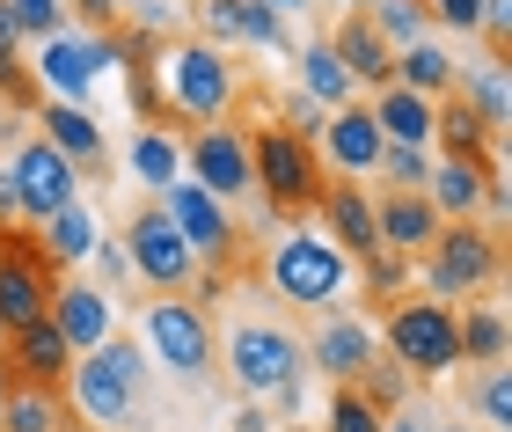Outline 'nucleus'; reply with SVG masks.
I'll return each instance as SVG.
<instances>
[{"label":"nucleus","instance_id":"f257e3e1","mask_svg":"<svg viewBox=\"0 0 512 432\" xmlns=\"http://www.w3.org/2000/svg\"><path fill=\"white\" fill-rule=\"evenodd\" d=\"M147 374L154 359L132 345V337L110 330L96 352L74 359V374H66V396H74V418H88V432H125L139 418V403H147Z\"/></svg>","mask_w":512,"mask_h":432},{"label":"nucleus","instance_id":"f03ea898","mask_svg":"<svg viewBox=\"0 0 512 432\" xmlns=\"http://www.w3.org/2000/svg\"><path fill=\"white\" fill-rule=\"evenodd\" d=\"M322 154L315 140H293L286 125H264L249 140V191L271 206V220H300V213H315V198H322Z\"/></svg>","mask_w":512,"mask_h":432},{"label":"nucleus","instance_id":"7ed1b4c3","mask_svg":"<svg viewBox=\"0 0 512 432\" xmlns=\"http://www.w3.org/2000/svg\"><path fill=\"white\" fill-rule=\"evenodd\" d=\"M66 286V271L52 264V249L37 242V227H0V337L30 330L52 315V293Z\"/></svg>","mask_w":512,"mask_h":432},{"label":"nucleus","instance_id":"20e7f679","mask_svg":"<svg viewBox=\"0 0 512 432\" xmlns=\"http://www.w3.org/2000/svg\"><path fill=\"white\" fill-rule=\"evenodd\" d=\"M505 279V242L498 227H476V220H439V235L425 249V286L432 301H461V293H483Z\"/></svg>","mask_w":512,"mask_h":432},{"label":"nucleus","instance_id":"39448f33","mask_svg":"<svg viewBox=\"0 0 512 432\" xmlns=\"http://www.w3.org/2000/svg\"><path fill=\"white\" fill-rule=\"evenodd\" d=\"M374 345H381L410 381H439V374L461 359V345H454V308H447V301H395Z\"/></svg>","mask_w":512,"mask_h":432},{"label":"nucleus","instance_id":"423d86ee","mask_svg":"<svg viewBox=\"0 0 512 432\" xmlns=\"http://www.w3.org/2000/svg\"><path fill=\"white\" fill-rule=\"evenodd\" d=\"M139 337H147L139 352L154 367H169L176 381H205V367H213V323L191 293H154L147 315H139Z\"/></svg>","mask_w":512,"mask_h":432},{"label":"nucleus","instance_id":"0eeeda50","mask_svg":"<svg viewBox=\"0 0 512 432\" xmlns=\"http://www.w3.org/2000/svg\"><path fill=\"white\" fill-rule=\"evenodd\" d=\"M271 286L278 301L293 308H330L344 286H352V257L344 249H330L322 235H308V227H286V242H271Z\"/></svg>","mask_w":512,"mask_h":432},{"label":"nucleus","instance_id":"6e6552de","mask_svg":"<svg viewBox=\"0 0 512 432\" xmlns=\"http://www.w3.org/2000/svg\"><path fill=\"white\" fill-rule=\"evenodd\" d=\"M300 367H308V359H300V345L278 323H235L227 330V374H235L249 396H278L293 411L300 403Z\"/></svg>","mask_w":512,"mask_h":432},{"label":"nucleus","instance_id":"1a4fd4ad","mask_svg":"<svg viewBox=\"0 0 512 432\" xmlns=\"http://www.w3.org/2000/svg\"><path fill=\"white\" fill-rule=\"evenodd\" d=\"M161 66H169V88H176V118H191V125L227 118V103H235V66H227V52H213L205 37H191V44H176Z\"/></svg>","mask_w":512,"mask_h":432},{"label":"nucleus","instance_id":"9d476101","mask_svg":"<svg viewBox=\"0 0 512 432\" xmlns=\"http://www.w3.org/2000/svg\"><path fill=\"white\" fill-rule=\"evenodd\" d=\"M125 257H132V271H139L154 293H191V286H198V257H191V242L169 227V213H161V206H139V213H132Z\"/></svg>","mask_w":512,"mask_h":432},{"label":"nucleus","instance_id":"9b49d317","mask_svg":"<svg viewBox=\"0 0 512 432\" xmlns=\"http://www.w3.org/2000/svg\"><path fill=\"white\" fill-rule=\"evenodd\" d=\"M8 184H15V213L30 220V227H44L52 213H66V206L81 198V169L66 162L59 147H44V140H22L15 169H8Z\"/></svg>","mask_w":512,"mask_h":432},{"label":"nucleus","instance_id":"f8f14e48","mask_svg":"<svg viewBox=\"0 0 512 432\" xmlns=\"http://www.w3.org/2000/svg\"><path fill=\"white\" fill-rule=\"evenodd\" d=\"M183 169H191V184L213 198V206L249 198V140L235 125H198L191 140H183Z\"/></svg>","mask_w":512,"mask_h":432},{"label":"nucleus","instance_id":"ddd939ff","mask_svg":"<svg viewBox=\"0 0 512 432\" xmlns=\"http://www.w3.org/2000/svg\"><path fill=\"white\" fill-rule=\"evenodd\" d=\"M161 213H169V227L191 242V257H205V264H235L242 235H235V220H227V206H213L198 184H169V191H161Z\"/></svg>","mask_w":512,"mask_h":432},{"label":"nucleus","instance_id":"4468645a","mask_svg":"<svg viewBox=\"0 0 512 432\" xmlns=\"http://www.w3.org/2000/svg\"><path fill=\"white\" fill-rule=\"evenodd\" d=\"M110 59H118V44H110V37H74V30H59V37L37 44V88H59V103H81Z\"/></svg>","mask_w":512,"mask_h":432},{"label":"nucleus","instance_id":"2eb2a0df","mask_svg":"<svg viewBox=\"0 0 512 432\" xmlns=\"http://www.w3.org/2000/svg\"><path fill=\"white\" fill-rule=\"evenodd\" d=\"M0 345H8V352H0L8 381H22V389H52V396H66L74 352H66V337L52 330V315H44V323H30V330H8Z\"/></svg>","mask_w":512,"mask_h":432},{"label":"nucleus","instance_id":"dca6fc26","mask_svg":"<svg viewBox=\"0 0 512 432\" xmlns=\"http://www.w3.org/2000/svg\"><path fill=\"white\" fill-rule=\"evenodd\" d=\"M315 213H322V242L330 249H344L352 264H366L381 249V235H374V198H366L359 184H322V198H315Z\"/></svg>","mask_w":512,"mask_h":432},{"label":"nucleus","instance_id":"f3484780","mask_svg":"<svg viewBox=\"0 0 512 432\" xmlns=\"http://www.w3.org/2000/svg\"><path fill=\"white\" fill-rule=\"evenodd\" d=\"M52 330L66 337V352H96L110 330H118V301H110L103 286H81V279H66L59 293H52Z\"/></svg>","mask_w":512,"mask_h":432},{"label":"nucleus","instance_id":"a211bd4d","mask_svg":"<svg viewBox=\"0 0 512 432\" xmlns=\"http://www.w3.org/2000/svg\"><path fill=\"white\" fill-rule=\"evenodd\" d=\"M322 44L337 52V66H344V81H352V88H374V96H381V88L395 81V52L374 37V22H366L359 8H352V15H337V30L322 37Z\"/></svg>","mask_w":512,"mask_h":432},{"label":"nucleus","instance_id":"6ab92c4d","mask_svg":"<svg viewBox=\"0 0 512 432\" xmlns=\"http://www.w3.org/2000/svg\"><path fill=\"white\" fill-rule=\"evenodd\" d=\"M374 235H381L388 257H425L432 235H439L432 198L425 191H388V198H374Z\"/></svg>","mask_w":512,"mask_h":432},{"label":"nucleus","instance_id":"aec40b11","mask_svg":"<svg viewBox=\"0 0 512 432\" xmlns=\"http://www.w3.org/2000/svg\"><path fill=\"white\" fill-rule=\"evenodd\" d=\"M37 125H44L37 140H44V147H59L74 169H103V162H110V147H103V125L88 118L81 103H52V96H44V103H37Z\"/></svg>","mask_w":512,"mask_h":432},{"label":"nucleus","instance_id":"412c9836","mask_svg":"<svg viewBox=\"0 0 512 432\" xmlns=\"http://www.w3.org/2000/svg\"><path fill=\"white\" fill-rule=\"evenodd\" d=\"M308 352H315V367L330 374L337 389H352V381L366 374V359H374L381 345H374V330H366L359 315H330V323L315 330V345H308Z\"/></svg>","mask_w":512,"mask_h":432},{"label":"nucleus","instance_id":"4be33fe9","mask_svg":"<svg viewBox=\"0 0 512 432\" xmlns=\"http://www.w3.org/2000/svg\"><path fill=\"white\" fill-rule=\"evenodd\" d=\"M322 147H330V162H337L344 176L381 169V132H374V110H366V103H344L337 118H322Z\"/></svg>","mask_w":512,"mask_h":432},{"label":"nucleus","instance_id":"5701e85b","mask_svg":"<svg viewBox=\"0 0 512 432\" xmlns=\"http://www.w3.org/2000/svg\"><path fill=\"white\" fill-rule=\"evenodd\" d=\"M491 176H505L498 162H439L432 176H425V198H432V213L439 220H469L476 206H483V184Z\"/></svg>","mask_w":512,"mask_h":432},{"label":"nucleus","instance_id":"b1692460","mask_svg":"<svg viewBox=\"0 0 512 432\" xmlns=\"http://www.w3.org/2000/svg\"><path fill=\"white\" fill-rule=\"evenodd\" d=\"M374 132H381V147H432V103L425 96H410V88H381L374 103Z\"/></svg>","mask_w":512,"mask_h":432},{"label":"nucleus","instance_id":"393cba45","mask_svg":"<svg viewBox=\"0 0 512 432\" xmlns=\"http://www.w3.org/2000/svg\"><path fill=\"white\" fill-rule=\"evenodd\" d=\"M395 88L439 103V96H454V88H461V74H454V59L439 52V44H410V52H395Z\"/></svg>","mask_w":512,"mask_h":432},{"label":"nucleus","instance_id":"a878e982","mask_svg":"<svg viewBox=\"0 0 512 432\" xmlns=\"http://www.w3.org/2000/svg\"><path fill=\"white\" fill-rule=\"evenodd\" d=\"M37 242H44V249H52V264L66 271V264H81V257H96V242H103V227H96V213H88V206H81V198H74V206H66V213H52V220H44V227H37Z\"/></svg>","mask_w":512,"mask_h":432},{"label":"nucleus","instance_id":"bb28decb","mask_svg":"<svg viewBox=\"0 0 512 432\" xmlns=\"http://www.w3.org/2000/svg\"><path fill=\"white\" fill-rule=\"evenodd\" d=\"M0 432H66V396L52 389H8V403H0Z\"/></svg>","mask_w":512,"mask_h":432},{"label":"nucleus","instance_id":"cd10ccee","mask_svg":"<svg viewBox=\"0 0 512 432\" xmlns=\"http://www.w3.org/2000/svg\"><path fill=\"white\" fill-rule=\"evenodd\" d=\"M132 176H139L147 191H169V184H183V147H176L161 125H147V132L132 140Z\"/></svg>","mask_w":512,"mask_h":432},{"label":"nucleus","instance_id":"c85d7f7f","mask_svg":"<svg viewBox=\"0 0 512 432\" xmlns=\"http://www.w3.org/2000/svg\"><path fill=\"white\" fill-rule=\"evenodd\" d=\"M505 315L498 308H469V315H454V345L461 359H476V367H505Z\"/></svg>","mask_w":512,"mask_h":432},{"label":"nucleus","instance_id":"c756f323","mask_svg":"<svg viewBox=\"0 0 512 432\" xmlns=\"http://www.w3.org/2000/svg\"><path fill=\"white\" fill-rule=\"evenodd\" d=\"M300 96L322 103V110H344V103H352V81H344V66H337L330 44H308V52H300Z\"/></svg>","mask_w":512,"mask_h":432},{"label":"nucleus","instance_id":"7c9ffc66","mask_svg":"<svg viewBox=\"0 0 512 432\" xmlns=\"http://www.w3.org/2000/svg\"><path fill=\"white\" fill-rule=\"evenodd\" d=\"M359 15L374 22V37L388 44V52H410V44H425V0H366Z\"/></svg>","mask_w":512,"mask_h":432},{"label":"nucleus","instance_id":"2f4dec72","mask_svg":"<svg viewBox=\"0 0 512 432\" xmlns=\"http://www.w3.org/2000/svg\"><path fill=\"white\" fill-rule=\"evenodd\" d=\"M352 389H359V396H366V403H374V411L388 418V411H403V396L417 389V381H410L403 367H395V359H388V352H374V359H366V374L352 381Z\"/></svg>","mask_w":512,"mask_h":432},{"label":"nucleus","instance_id":"473e14b6","mask_svg":"<svg viewBox=\"0 0 512 432\" xmlns=\"http://www.w3.org/2000/svg\"><path fill=\"white\" fill-rule=\"evenodd\" d=\"M235 44H264V52H286V22H278L264 0H235Z\"/></svg>","mask_w":512,"mask_h":432},{"label":"nucleus","instance_id":"72a5a7b5","mask_svg":"<svg viewBox=\"0 0 512 432\" xmlns=\"http://www.w3.org/2000/svg\"><path fill=\"white\" fill-rule=\"evenodd\" d=\"M0 8H8V22L22 37H37V44L66 30V0H0Z\"/></svg>","mask_w":512,"mask_h":432},{"label":"nucleus","instance_id":"f704fd0d","mask_svg":"<svg viewBox=\"0 0 512 432\" xmlns=\"http://www.w3.org/2000/svg\"><path fill=\"white\" fill-rule=\"evenodd\" d=\"M461 96H469V110H476V118L491 125V132H505V66H498V59L483 66V74L461 88Z\"/></svg>","mask_w":512,"mask_h":432},{"label":"nucleus","instance_id":"c9c22d12","mask_svg":"<svg viewBox=\"0 0 512 432\" xmlns=\"http://www.w3.org/2000/svg\"><path fill=\"white\" fill-rule=\"evenodd\" d=\"M381 176H388V191H425L432 154L425 147H381Z\"/></svg>","mask_w":512,"mask_h":432},{"label":"nucleus","instance_id":"e433bc0d","mask_svg":"<svg viewBox=\"0 0 512 432\" xmlns=\"http://www.w3.org/2000/svg\"><path fill=\"white\" fill-rule=\"evenodd\" d=\"M476 418L491 425V432L512 425V381H505V367H483V381H476Z\"/></svg>","mask_w":512,"mask_h":432},{"label":"nucleus","instance_id":"4c0bfd02","mask_svg":"<svg viewBox=\"0 0 512 432\" xmlns=\"http://www.w3.org/2000/svg\"><path fill=\"white\" fill-rule=\"evenodd\" d=\"M330 432H381V411L359 389H337L330 396Z\"/></svg>","mask_w":512,"mask_h":432},{"label":"nucleus","instance_id":"58836bf2","mask_svg":"<svg viewBox=\"0 0 512 432\" xmlns=\"http://www.w3.org/2000/svg\"><path fill=\"white\" fill-rule=\"evenodd\" d=\"M0 103L8 110H37L44 103V88H37V74H22V59H0Z\"/></svg>","mask_w":512,"mask_h":432},{"label":"nucleus","instance_id":"ea45409f","mask_svg":"<svg viewBox=\"0 0 512 432\" xmlns=\"http://www.w3.org/2000/svg\"><path fill=\"white\" fill-rule=\"evenodd\" d=\"M403 279H410V257H388V249L366 257V293H403Z\"/></svg>","mask_w":512,"mask_h":432},{"label":"nucleus","instance_id":"a19ab883","mask_svg":"<svg viewBox=\"0 0 512 432\" xmlns=\"http://www.w3.org/2000/svg\"><path fill=\"white\" fill-rule=\"evenodd\" d=\"M425 22H447V30L469 37L476 22H483V0H425Z\"/></svg>","mask_w":512,"mask_h":432},{"label":"nucleus","instance_id":"79ce46f5","mask_svg":"<svg viewBox=\"0 0 512 432\" xmlns=\"http://www.w3.org/2000/svg\"><path fill=\"white\" fill-rule=\"evenodd\" d=\"M96 264L110 271V279H125V271H132V257H125V242H96Z\"/></svg>","mask_w":512,"mask_h":432},{"label":"nucleus","instance_id":"37998d69","mask_svg":"<svg viewBox=\"0 0 512 432\" xmlns=\"http://www.w3.org/2000/svg\"><path fill=\"white\" fill-rule=\"evenodd\" d=\"M74 8L96 22V30H118V0H74Z\"/></svg>","mask_w":512,"mask_h":432},{"label":"nucleus","instance_id":"c03bdc74","mask_svg":"<svg viewBox=\"0 0 512 432\" xmlns=\"http://www.w3.org/2000/svg\"><path fill=\"white\" fill-rule=\"evenodd\" d=\"M381 432H432V425H425V411H410V403H403V411L381 418Z\"/></svg>","mask_w":512,"mask_h":432},{"label":"nucleus","instance_id":"a18cd8bd","mask_svg":"<svg viewBox=\"0 0 512 432\" xmlns=\"http://www.w3.org/2000/svg\"><path fill=\"white\" fill-rule=\"evenodd\" d=\"M15 52H22V30L8 22V8H0V59H15Z\"/></svg>","mask_w":512,"mask_h":432},{"label":"nucleus","instance_id":"49530a36","mask_svg":"<svg viewBox=\"0 0 512 432\" xmlns=\"http://www.w3.org/2000/svg\"><path fill=\"white\" fill-rule=\"evenodd\" d=\"M271 15H293V8H315V0H264Z\"/></svg>","mask_w":512,"mask_h":432},{"label":"nucleus","instance_id":"de8ad7c7","mask_svg":"<svg viewBox=\"0 0 512 432\" xmlns=\"http://www.w3.org/2000/svg\"><path fill=\"white\" fill-rule=\"evenodd\" d=\"M8 389H15V381H8V367H0V403H8Z\"/></svg>","mask_w":512,"mask_h":432},{"label":"nucleus","instance_id":"09e8293b","mask_svg":"<svg viewBox=\"0 0 512 432\" xmlns=\"http://www.w3.org/2000/svg\"><path fill=\"white\" fill-rule=\"evenodd\" d=\"M337 8H344V15H352V8H366V0H337Z\"/></svg>","mask_w":512,"mask_h":432},{"label":"nucleus","instance_id":"8fccbe9b","mask_svg":"<svg viewBox=\"0 0 512 432\" xmlns=\"http://www.w3.org/2000/svg\"><path fill=\"white\" fill-rule=\"evenodd\" d=\"M432 432H469V425H432Z\"/></svg>","mask_w":512,"mask_h":432},{"label":"nucleus","instance_id":"3c124183","mask_svg":"<svg viewBox=\"0 0 512 432\" xmlns=\"http://www.w3.org/2000/svg\"><path fill=\"white\" fill-rule=\"evenodd\" d=\"M66 432H88V425H66Z\"/></svg>","mask_w":512,"mask_h":432}]
</instances>
